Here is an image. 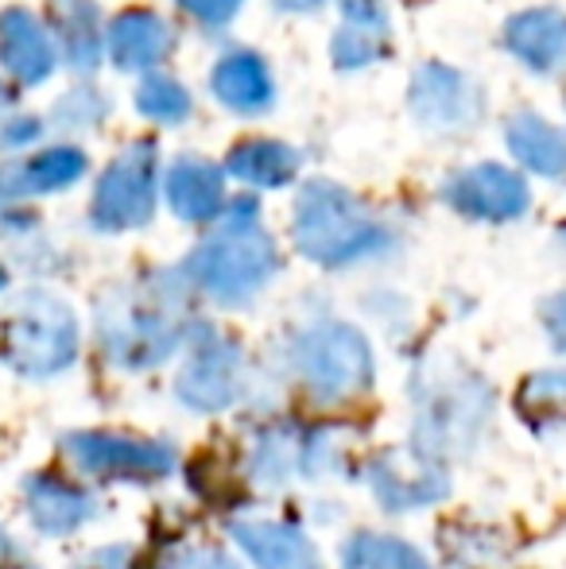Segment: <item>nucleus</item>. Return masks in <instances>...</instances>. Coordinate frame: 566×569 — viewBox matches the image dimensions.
<instances>
[{
    "instance_id": "1",
    "label": "nucleus",
    "mask_w": 566,
    "mask_h": 569,
    "mask_svg": "<svg viewBox=\"0 0 566 569\" xmlns=\"http://www.w3.org/2000/svg\"><path fill=\"white\" fill-rule=\"evenodd\" d=\"M280 248L260 221V202L249 194L229 202L210 237L190 248L179 276L218 307H249L280 276Z\"/></svg>"
},
{
    "instance_id": "2",
    "label": "nucleus",
    "mask_w": 566,
    "mask_h": 569,
    "mask_svg": "<svg viewBox=\"0 0 566 569\" xmlns=\"http://www.w3.org/2000/svg\"><path fill=\"white\" fill-rule=\"evenodd\" d=\"M291 244L318 268H354L396 248V232L334 179H307L295 194Z\"/></svg>"
},
{
    "instance_id": "3",
    "label": "nucleus",
    "mask_w": 566,
    "mask_h": 569,
    "mask_svg": "<svg viewBox=\"0 0 566 569\" xmlns=\"http://www.w3.org/2000/svg\"><path fill=\"white\" fill-rule=\"evenodd\" d=\"M82 349V326L67 299L51 291H23L0 330V357L23 380H51L67 372Z\"/></svg>"
},
{
    "instance_id": "4",
    "label": "nucleus",
    "mask_w": 566,
    "mask_h": 569,
    "mask_svg": "<svg viewBox=\"0 0 566 569\" xmlns=\"http://www.w3.org/2000/svg\"><path fill=\"white\" fill-rule=\"evenodd\" d=\"M287 357H291L302 388L322 403H346V399L361 396L373 388V376H377L369 338L354 322H338V318H318V322L302 326Z\"/></svg>"
},
{
    "instance_id": "5",
    "label": "nucleus",
    "mask_w": 566,
    "mask_h": 569,
    "mask_svg": "<svg viewBox=\"0 0 566 569\" xmlns=\"http://www.w3.org/2000/svg\"><path fill=\"white\" fill-rule=\"evenodd\" d=\"M98 341L101 352L117 368L143 372L159 368L187 341V322L163 307V299H143L137 291H117L98 307Z\"/></svg>"
},
{
    "instance_id": "6",
    "label": "nucleus",
    "mask_w": 566,
    "mask_h": 569,
    "mask_svg": "<svg viewBox=\"0 0 566 569\" xmlns=\"http://www.w3.org/2000/svg\"><path fill=\"white\" fill-rule=\"evenodd\" d=\"M175 399L195 415H221L245 396V349L210 322H187Z\"/></svg>"
},
{
    "instance_id": "7",
    "label": "nucleus",
    "mask_w": 566,
    "mask_h": 569,
    "mask_svg": "<svg viewBox=\"0 0 566 569\" xmlns=\"http://www.w3.org/2000/svg\"><path fill=\"white\" fill-rule=\"evenodd\" d=\"M159 148L156 140H132L121 156L109 159L101 179L93 182L90 229L98 232H132L156 218L159 198Z\"/></svg>"
},
{
    "instance_id": "8",
    "label": "nucleus",
    "mask_w": 566,
    "mask_h": 569,
    "mask_svg": "<svg viewBox=\"0 0 566 569\" xmlns=\"http://www.w3.org/2000/svg\"><path fill=\"white\" fill-rule=\"evenodd\" d=\"M62 453L90 480L159 485L179 469V453L163 438L117 435V430H75L62 438Z\"/></svg>"
},
{
    "instance_id": "9",
    "label": "nucleus",
    "mask_w": 566,
    "mask_h": 569,
    "mask_svg": "<svg viewBox=\"0 0 566 569\" xmlns=\"http://www.w3.org/2000/svg\"><path fill=\"white\" fill-rule=\"evenodd\" d=\"M489 415V391L481 380H435L427 383V399L419 403L411 453L435 465L438 457L461 450V442L477 435Z\"/></svg>"
},
{
    "instance_id": "10",
    "label": "nucleus",
    "mask_w": 566,
    "mask_h": 569,
    "mask_svg": "<svg viewBox=\"0 0 566 569\" xmlns=\"http://www.w3.org/2000/svg\"><path fill=\"white\" fill-rule=\"evenodd\" d=\"M408 109L427 132H469L485 117V90L458 67L419 62L411 70Z\"/></svg>"
},
{
    "instance_id": "11",
    "label": "nucleus",
    "mask_w": 566,
    "mask_h": 569,
    "mask_svg": "<svg viewBox=\"0 0 566 569\" xmlns=\"http://www.w3.org/2000/svg\"><path fill=\"white\" fill-rule=\"evenodd\" d=\"M438 198L450 206L458 218L485 221V226H508L520 221L532 206V190L520 171L505 163H474L454 171L438 187Z\"/></svg>"
},
{
    "instance_id": "12",
    "label": "nucleus",
    "mask_w": 566,
    "mask_h": 569,
    "mask_svg": "<svg viewBox=\"0 0 566 569\" xmlns=\"http://www.w3.org/2000/svg\"><path fill=\"white\" fill-rule=\"evenodd\" d=\"M163 198L182 226H218L229 210V174L214 159L182 151L163 171Z\"/></svg>"
},
{
    "instance_id": "13",
    "label": "nucleus",
    "mask_w": 566,
    "mask_h": 569,
    "mask_svg": "<svg viewBox=\"0 0 566 569\" xmlns=\"http://www.w3.org/2000/svg\"><path fill=\"white\" fill-rule=\"evenodd\" d=\"M90 174V156L78 143H47L0 167V202L62 194Z\"/></svg>"
},
{
    "instance_id": "14",
    "label": "nucleus",
    "mask_w": 566,
    "mask_h": 569,
    "mask_svg": "<svg viewBox=\"0 0 566 569\" xmlns=\"http://www.w3.org/2000/svg\"><path fill=\"white\" fill-rule=\"evenodd\" d=\"M179 47V28L151 8H125L106 23V54L125 74H156Z\"/></svg>"
},
{
    "instance_id": "15",
    "label": "nucleus",
    "mask_w": 566,
    "mask_h": 569,
    "mask_svg": "<svg viewBox=\"0 0 566 569\" xmlns=\"http://www.w3.org/2000/svg\"><path fill=\"white\" fill-rule=\"evenodd\" d=\"M210 93L221 109H229L234 117L257 120L268 117L276 109V70L252 47H234L210 67Z\"/></svg>"
},
{
    "instance_id": "16",
    "label": "nucleus",
    "mask_w": 566,
    "mask_h": 569,
    "mask_svg": "<svg viewBox=\"0 0 566 569\" xmlns=\"http://www.w3.org/2000/svg\"><path fill=\"white\" fill-rule=\"evenodd\" d=\"M20 496L23 516H28V523L43 539H70V535H78L98 516V500L82 485L59 477V472H31V477H23Z\"/></svg>"
},
{
    "instance_id": "17",
    "label": "nucleus",
    "mask_w": 566,
    "mask_h": 569,
    "mask_svg": "<svg viewBox=\"0 0 566 569\" xmlns=\"http://www.w3.org/2000/svg\"><path fill=\"white\" fill-rule=\"evenodd\" d=\"M0 70L23 90L51 82V74L59 70V47L51 28H43L20 4L0 12Z\"/></svg>"
},
{
    "instance_id": "18",
    "label": "nucleus",
    "mask_w": 566,
    "mask_h": 569,
    "mask_svg": "<svg viewBox=\"0 0 566 569\" xmlns=\"http://www.w3.org/2000/svg\"><path fill=\"white\" fill-rule=\"evenodd\" d=\"M341 23L330 39L334 70H365L377 67L393 51V16L385 0H338Z\"/></svg>"
},
{
    "instance_id": "19",
    "label": "nucleus",
    "mask_w": 566,
    "mask_h": 569,
    "mask_svg": "<svg viewBox=\"0 0 566 569\" xmlns=\"http://www.w3.org/2000/svg\"><path fill=\"white\" fill-rule=\"evenodd\" d=\"M51 36L59 47V67L75 74H93L106 59L98 0H51Z\"/></svg>"
},
{
    "instance_id": "20",
    "label": "nucleus",
    "mask_w": 566,
    "mask_h": 569,
    "mask_svg": "<svg viewBox=\"0 0 566 569\" xmlns=\"http://www.w3.org/2000/svg\"><path fill=\"white\" fill-rule=\"evenodd\" d=\"M505 47L516 62L536 74H552L566 62V12L559 8H528L505 23Z\"/></svg>"
},
{
    "instance_id": "21",
    "label": "nucleus",
    "mask_w": 566,
    "mask_h": 569,
    "mask_svg": "<svg viewBox=\"0 0 566 569\" xmlns=\"http://www.w3.org/2000/svg\"><path fill=\"white\" fill-rule=\"evenodd\" d=\"M234 547L257 569H322L307 535L276 519H241L229 527Z\"/></svg>"
},
{
    "instance_id": "22",
    "label": "nucleus",
    "mask_w": 566,
    "mask_h": 569,
    "mask_svg": "<svg viewBox=\"0 0 566 569\" xmlns=\"http://www.w3.org/2000/svg\"><path fill=\"white\" fill-rule=\"evenodd\" d=\"M369 488L380 500V508L388 511H416L427 503L443 500L450 492V480L438 465L416 457V469H396L393 457H380L369 469Z\"/></svg>"
},
{
    "instance_id": "23",
    "label": "nucleus",
    "mask_w": 566,
    "mask_h": 569,
    "mask_svg": "<svg viewBox=\"0 0 566 569\" xmlns=\"http://www.w3.org/2000/svg\"><path fill=\"white\" fill-rule=\"evenodd\" d=\"M226 174L237 179L249 190H280L287 182H295L302 167V156L284 140H241L229 148L226 156Z\"/></svg>"
},
{
    "instance_id": "24",
    "label": "nucleus",
    "mask_w": 566,
    "mask_h": 569,
    "mask_svg": "<svg viewBox=\"0 0 566 569\" xmlns=\"http://www.w3.org/2000/svg\"><path fill=\"white\" fill-rule=\"evenodd\" d=\"M505 143L524 171L539 179H563L566 174V132L539 113H516L505 124Z\"/></svg>"
},
{
    "instance_id": "25",
    "label": "nucleus",
    "mask_w": 566,
    "mask_h": 569,
    "mask_svg": "<svg viewBox=\"0 0 566 569\" xmlns=\"http://www.w3.org/2000/svg\"><path fill=\"white\" fill-rule=\"evenodd\" d=\"M341 569H430L411 542L380 531H357L338 550Z\"/></svg>"
},
{
    "instance_id": "26",
    "label": "nucleus",
    "mask_w": 566,
    "mask_h": 569,
    "mask_svg": "<svg viewBox=\"0 0 566 569\" xmlns=\"http://www.w3.org/2000/svg\"><path fill=\"white\" fill-rule=\"evenodd\" d=\"M137 113L159 128H179V124H187L190 113H195V98H190V90L179 82V78L156 70V74L140 78Z\"/></svg>"
},
{
    "instance_id": "27",
    "label": "nucleus",
    "mask_w": 566,
    "mask_h": 569,
    "mask_svg": "<svg viewBox=\"0 0 566 569\" xmlns=\"http://www.w3.org/2000/svg\"><path fill=\"white\" fill-rule=\"evenodd\" d=\"M109 109H113V101L98 82H78L67 93H59V101L51 106V117L54 128H62V132H98L106 124Z\"/></svg>"
},
{
    "instance_id": "28",
    "label": "nucleus",
    "mask_w": 566,
    "mask_h": 569,
    "mask_svg": "<svg viewBox=\"0 0 566 569\" xmlns=\"http://www.w3.org/2000/svg\"><path fill=\"white\" fill-rule=\"evenodd\" d=\"M520 415H539V419H552V415H566V368L555 372H536L528 376V383L516 396Z\"/></svg>"
},
{
    "instance_id": "29",
    "label": "nucleus",
    "mask_w": 566,
    "mask_h": 569,
    "mask_svg": "<svg viewBox=\"0 0 566 569\" xmlns=\"http://www.w3.org/2000/svg\"><path fill=\"white\" fill-rule=\"evenodd\" d=\"M187 20H195L202 31H226L245 8V0H175Z\"/></svg>"
},
{
    "instance_id": "30",
    "label": "nucleus",
    "mask_w": 566,
    "mask_h": 569,
    "mask_svg": "<svg viewBox=\"0 0 566 569\" xmlns=\"http://www.w3.org/2000/svg\"><path fill=\"white\" fill-rule=\"evenodd\" d=\"M47 124L39 120L36 113H16V117H4L0 120V151L8 156H28V148H36L43 140Z\"/></svg>"
},
{
    "instance_id": "31",
    "label": "nucleus",
    "mask_w": 566,
    "mask_h": 569,
    "mask_svg": "<svg viewBox=\"0 0 566 569\" xmlns=\"http://www.w3.org/2000/svg\"><path fill=\"white\" fill-rule=\"evenodd\" d=\"M159 569H241V566H237V558H229L218 547H195V550H182L179 558H171V562Z\"/></svg>"
},
{
    "instance_id": "32",
    "label": "nucleus",
    "mask_w": 566,
    "mask_h": 569,
    "mask_svg": "<svg viewBox=\"0 0 566 569\" xmlns=\"http://www.w3.org/2000/svg\"><path fill=\"white\" fill-rule=\"evenodd\" d=\"M539 326H544L547 341L559 352H566V291L544 299V307H539Z\"/></svg>"
},
{
    "instance_id": "33",
    "label": "nucleus",
    "mask_w": 566,
    "mask_h": 569,
    "mask_svg": "<svg viewBox=\"0 0 566 569\" xmlns=\"http://www.w3.org/2000/svg\"><path fill=\"white\" fill-rule=\"evenodd\" d=\"M268 4L284 16H315V12H322L330 0H268Z\"/></svg>"
},
{
    "instance_id": "34",
    "label": "nucleus",
    "mask_w": 566,
    "mask_h": 569,
    "mask_svg": "<svg viewBox=\"0 0 566 569\" xmlns=\"http://www.w3.org/2000/svg\"><path fill=\"white\" fill-rule=\"evenodd\" d=\"M125 558H129V555H125V550H117V547L113 550H98V555L86 558L78 569H125Z\"/></svg>"
},
{
    "instance_id": "35",
    "label": "nucleus",
    "mask_w": 566,
    "mask_h": 569,
    "mask_svg": "<svg viewBox=\"0 0 566 569\" xmlns=\"http://www.w3.org/2000/svg\"><path fill=\"white\" fill-rule=\"evenodd\" d=\"M12 558H16V542L8 539V531H4V527H0V569H4L8 562H12Z\"/></svg>"
},
{
    "instance_id": "36",
    "label": "nucleus",
    "mask_w": 566,
    "mask_h": 569,
    "mask_svg": "<svg viewBox=\"0 0 566 569\" xmlns=\"http://www.w3.org/2000/svg\"><path fill=\"white\" fill-rule=\"evenodd\" d=\"M12 106H16V90L4 82V78H0V120H4V113H8Z\"/></svg>"
},
{
    "instance_id": "37",
    "label": "nucleus",
    "mask_w": 566,
    "mask_h": 569,
    "mask_svg": "<svg viewBox=\"0 0 566 569\" xmlns=\"http://www.w3.org/2000/svg\"><path fill=\"white\" fill-rule=\"evenodd\" d=\"M8 283H12V271H8L4 263H0V291H8Z\"/></svg>"
}]
</instances>
